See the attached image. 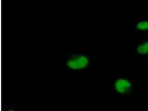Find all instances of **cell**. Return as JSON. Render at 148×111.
Listing matches in <instances>:
<instances>
[{
	"label": "cell",
	"instance_id": "obj_4",
	"mask_svg": "<svg viewBox=\"0 0 148 111\" xmlns=\"http://www.w3.org/2000/svg\"><path fill=\"white\" fill-rule=\"evenodd\" d=\"M137 29L141 31H148V21H143L137 23L136 25Z\"/></svg>",
	"mask_w": 148,
	"mask_h": 111
},
{
	"label": "cell",
	"instance_id": "obj_1",
	"mask_svg": "<svg viewBox=\"0 0 148 111\" xmlns=\"http://www.w3.org/2000/svg\"><path fill=\"white\" fill-rule=\"evenodd\" d=\"M89 60L84 55L76 56L71 58L67 62L69 67L73 70H80L85 68L88 65Z\"/></svg>",
	"mask_w": 148,
	"mask_h": 111
},
{
	"label": "cell",
	"instance_id": "obj_3",
	"mask_svg": "<svg viewBox=\"0 0 148 111\" xmlns=\"http://www.w3.org/2000/svg\"><path fill=\"white\" fill-rule=\"evenodd\" d=\"M137 51L141 55L148 54V41L144 42L137 47Z\"/></svg>",
	"mask_w": 148,
	"mask_h": 111
},
{
	"label": "cell",
	"instance_id": "obj_2",
	"mask_svg": "<svg viewBox=\"0 0 148 111\" xmlns=\"http://www.w3.org/2000/svg\"><path fill=\"white\" fill-rule=\"evenodd\" d=\"M115 89L120 94H126L131 90L132 85L130 82L125 79H120L114 83Z\"/></svg>",
	"mask_w": 148,
	"mask_h": 111
}]
</instances>
